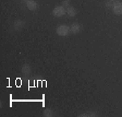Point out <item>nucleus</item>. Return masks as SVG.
Returning a JSON list of instances; mask_svg holds the SVG:
<instances>
[{
  "label": "nucleus",
  "mask_w": 122,
  "mask_h": 117,
  "mask_svg": "<svg viewBox=\"0 0 122 117\" xmlns=\"http://www.w3.org/2000/svg\"><path fill=\"white\" fill-rule=\"evenodd\" d=\"M56 32L59 36H68L69 34L71 33V32H70V28H69L68 25H64V24L59 25L58 28H57Z\"/></svg>",
  "instance_id": "f257e3e1"
},
{
  "label": "nucleus",
  "mask_w": 122,
  "mask_h": 117,
  "mask_svg": "<svg viewBox=\"0 0 122 117\" xmlns=\"http://www.w3.org/2000/svg\"><path fill=\"white\" fill-rule=\"evenodd\" d=\"M66 13V9L63 6H58V7L53 8V10H52V14L56 18H62Z\"/></svg>",
  "instance_id": "f03ea898"
},
{
  "label": "nucleus",
  "mask_w": 122,
  "mask_h": 117,
  "mask_svg": "<svg viewBox=\"0 0 122 117\" xmlns=\"http://www.w3.org/2000/svg\"><path fill=\"white\" fill-rule=\"evenodd\" d=\"M111 9H112V12L116 15H121L122 14V2L121 1H113Z\"/></svg>",
  "instance_id": "7ed1b4c3"
},
{
  "label": "nucleus",
  "mask_w": 122,
  "mask_h": 117,
  "mask_svg": "<svg viewBox=\"0 0 122 117\" xmlns=\"http://www.w3.org/2000/svg\"><path fill=\"white\" fill-rule=\"evenodd\" d=\"M81 31H82V25L80 23H73V24H71V26H70V32H71L72 34H77V33H80Z\"/></svg>",
  "instance_id": "20e7f679"
},
{
  "label": "nucleus",
  "mask_w": 122,
  "mask_h": 117,
  "mask_svg": "<svg viewBox=\"0 0 122 117\" xmlns=\"http://www.w3.org/2000/svg\"><path fill=\"white\" fill-rule=\"evenodd\" d=\"M26 7H27L28 10L35 11L38 9V3L36 1H34V0H27L26 1Z\"/></svg>",
  "instance_id": "39448f33"
},
{
  "label": "nucleus",
  "mask_w": 122,
  "mask_h": 117,
  "mask_svg": "<svg viewBox=\"0 0 122 117\" xmlns=\"http://www.w3.org/2000/svg\"><path fill=\"white\" fill-rule=\"evenodd\" d=\"M66 14H68L70 18H74L76 15V9L74 7H71V6H70L69 8H66Z\"/></svg>",
  "instance_id": "423d86ee"
},
{
  "label": "nucleus",
  "mask_w": 122,
  "mask_h": 117,
  "mask_svg": "<svg viewBox=\"0 0 122 117\" xmlns=\"http://www.w3.org/2000/svg\"><path fill=\"white\" fill-rule=\"evenodd\" d=\"M24 25H25V23H24V21H22V20H18V21H15L14 22V28L15 30H21Z\"/></svg>",
  "instance_id": "0eeeda50"
},
{
  "label": "nucleus",
  "mask_w": 122,
  "mask_h": 117,
  "mask_svg": "<svg viewBox=\"0 0 122 117\" xmlns=\"http://www.w3.org/2000/svg\"><path fill=\"white\" fill-rule=\"evenodd\" d=\"M22 72H23L24 74L30 73V65H27V64L23 65V67H22Z\"/></svg>",
  "instance_id": "6e6552de"
},
{
  "label": "nucleus",
  "mask_w": 122,
  "mask_h": 117,
  "mask_svg": "<svg viewBox=\"0 0 122 117\" xmlns=\"http://www.w3.org/2000/svg\"><path fill=\"white\" fill-rule=\"evenodd\" d=\"M44 116L45 117H51L53 116V111L51 108H46L45 112H44Z\"/></svg>",
  "instance_id": "1a4fd4ad"
},
{
  "label": "nucleus",
  "mask_w": 122,
  "mask_h": 117,
  "mask_svg": "<svg viewBox=\"0 0 122 117\" xmlns=\"http://www.w3.org/2000/svg\"><path fill=\"white\" fill-rule=\"evenodd\" d=\"M81 117H87V116H97V113H95V112H88V113H85V114H81L80 115Z\"/></svg>",
  "instance_id": "9d476101"
},
{
  "label": "nucleus",
  "mask_w": 122,
  "mask_h": 117,
  "mask_svg": "<svg viewBox=\"0 0 122 117\" xmlns=\"http://www.w3.org/2000/svg\"><path fill=\"white\" fill-rule=\"evenodd\" d=\"M62 6H63V7L66 8H66H69V7H70V3H69V0H66V1H64V2L62 3Z\"/></svg>",
  "instance_id": "9b49d317"
},
{
  "label": "nucleus",
  "mask_w": 122,
  "mask_h": 117,
  "mask_svg": "<svg viewBox=\"0 0 122 117\" xmlns=\"http://www.w3.org/2000/svg\"><path fill=\"white\" fill-rule=\"evenodd\" d=\"M106 7H108V8L111 7V8H112V3H111V1H110V0H109V2H107V3H106Z\"/></svg>",
  "instance_id": "f8f14e48"
},
{
  "label": "nucleus",
  "mask_w": 122,
  "mask_h": 117,
  "mask_svg": "<svg viewBox=\"0 0 122 117\" xmlns=\"http://www.w3.org/2000/svg\"><path fill=\"white\" fill-rule=\"evenodd\" d=\"M110 1H114V0H110Z\"/></svg>",
  "instance_id": "ddd939ff"
},
{
  "label": "nucleus",
  "mask_w": 122,
  "mask_h": 117,
  "mask_svg": "<svg viewBox=\"0 0 122 117\" xmlns=\"http://www.w3.org/2000/svg\"><path fill=\"white\" fill-rule=\"evenodd\" d=\"M25 1H27V0H25Z\"/></svg>",
  "instance_id": "4468645a"
}]
</instances>
